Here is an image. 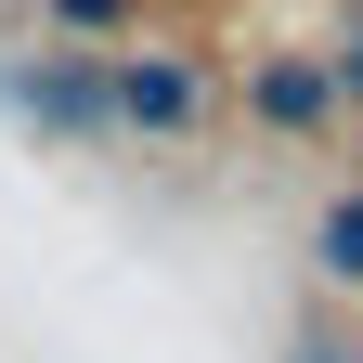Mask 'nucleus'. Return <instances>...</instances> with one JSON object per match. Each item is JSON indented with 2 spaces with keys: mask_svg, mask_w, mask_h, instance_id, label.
<instances>
[{
  "mask_svg": "<svg viewBox=\"0 0 363 363\" xmlns=\"http://www.w3.org/2000/svg\"><path fill=\"white\" fill-rule=\"evenodd\" d=\"M117 117H130V130H195V117H208V78L182 65V52H117V65H104V130H117Z\"/></svg>",
  "mask_w": 363,
  "mask_h": 363,
  "instance_id": "f257e3e1",
  "label": "nucleus"
},
{
  "mask_svg": "<svg viewBox=\"0 0 363 363\" xmlns=\"http://www.w3.org/2000/svg\"><path fill=\"white\" fill-rule=\"evenodd\" d=\"M247 117H259V130H325V117H337L325 52H272V65L247 78Z\"/></svg>",
  "mask_w": 363,
  "mask_h": 363,
  "instance_id": "f03ea898",
  "label": "nucleus"
},
{
  "mask_svg": "<svg viewBox=\"0 0 363 363\" xmlns=\"http://www.w3.org/2000/svg\"><path fill=\"white\" fill-rule=\"evenodd\" d=\"M0 91H13L39 130H65V143H91V130H104V78H91V65H39V78L0 65Z\"/></svg>",
  "mask_w": 363,
  "mask_h": 363,
  "instance_id": "7ed1b4c3",
  "label": "nucleus"
},
{
  "mask_svg": "<svg viewBox=\"0 0 363 363\" xmlns=\"http://www.w3.org/2000/svg\"><path fill=\"white\" fill-rule=\"evenodd\" d=\"M311 259H325L337 286H363V195H337L325 220H311Z\"/></svg>",
  "mask_w": 363,
  "mask_h": 363,
  "instance_id": "20e7f679",
  "label": "nucleus"
},
{
  "mask_svg": "<svg viewBox=\"0 0 363 363\" xmlns=\"http://www.w3.org/2000/svg\"><path fill=\"white\" fill-rule=\"evenodd\" d=\"M325 78H337V104H363V0H350V26H337V52H325Z\"/></svg>",
  "mask_w": 363,
  "mask_h": 363,
  "instance_id": "39448f33",
  "label": "nucleus"
},
{
  "mask_svg": "<svg viewBox=\"0 0 363 363\" xmlns=\"http://www.w3.org/2000/svg\"><path fill=\"white\" fill-rule=\"evenodd\" d=\"M52 26H91V39H104V26H130V0H52Z\"/></svg>",
  "mask_w": 363,
  "mask_h": 363,
  "instance_id": "423d86ee",
  "label": "nucleus"
},
{
  "mask_svg": "<svg viewBox=\"0 0 363 363\" xmlns=\"http://www.w3.org/2000/svg\"><path fill=\"white\" fill-rule=\"evenodd\" d=\"M298 363H363V350H298Z\"/></svg>",
  "mask_w": 363,
  "mask_h": 363,
  "instance_id": "0eeeda50",
  "label": "nucleus"
}]
</instances>
